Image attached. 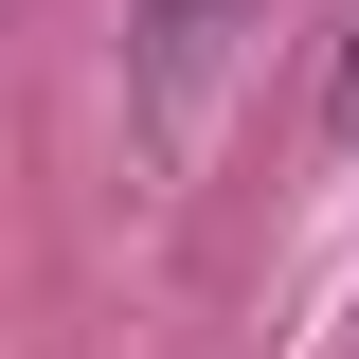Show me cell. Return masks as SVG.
<instances>
[{
	"label": "cell",
	"instance_id": "1",
	"mask_svg": "<svg viewBox=\"0 0 359 359\" xmlns=\"http://www.w3.org/2000/svg\"><path fill=\"white\" fill-rule=\"evenodd\" d=\"M216 54H233V0H144V144H198Z\"/></svg>",
	"mask_w": 359,
	"mask_h": 359
}]
</instances>
